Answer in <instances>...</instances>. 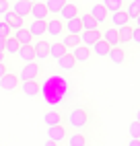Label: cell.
Here are the masks:
<instances>
[{"mask_svg":"<svg viewBox=\"0 0 140 146\" xmlns=\"http://www.w3.org/2000/svg\"><path fill=\"white\" fill-rule=\"evenodd\" d=\"M68 123L72 125L74 130H81L89 123V113L85 109H72L68 113Z\"/></svg>","mask_w":140,"mask_h":146,"instance_id":"obj_1","label":"cell"},{"mask_svg":"<svg viewBox=\"0 0 140 146\" xmlns=\"http://www.w3.org/2000/svg\"><path fill=\"white\" fill-rule=\"evenodd\" d=\"M39 64H35V60L33 62H25V66L21 68V72H19L17 76H19V80H33V78H37L39 76Z\"/></svg>","mask_w":140,"mask_h":146,"instance_id":"obj_2","label":"cell"},{"mask_svg":"<svg viewBox=\"0 0 140 146\" xmlns=\"http://www.w3.org/2000/svg\"><path fill=\"white\" fill-rule=\"evenodd\" d=\"M19 84H21V80H19V76L13 74V72H6L2 78H0V89L6 91V93H15L19 89Z\"/></svg>","mask_w":140,"mask_h":146,"instance_id":"obj_3","label":"cell"},{"mask_svg":"<svg viewBox=\"0 0 140 146\" xmlns=\"http://www.w3.org/2000/svg\"><path fill=\"white\" fill-rule=\"evenodd\" d=\"M33 52H35V60H47L49 58V41H45L43 37H39V39L33 43Z\"/></svg>","mask_w":140,"mask_h":146,"instance_id":"obj_4","label":"cell"},{"mask_svg":"<svg viewBox=\"0 0 140 146\" xmlns=\"http://www.w3.org/2000/svg\"><path fill=\"white\" fill-rule=\"evenodd\" d=\"M78 37H81V43L91 47L95 41L101 39V33H99V29H83L81 33H78Z\"/></svg>","mask_w":140,"mask_h":146,"instance_id":"obj_5","label":"cell"},{"mask_svg":"<svg viewBox=\"0 0 140 146\" xmlns=\"http://www.w3.org/2000/svg\"><path fill=\"white\" fill-rule=\"evenodd\" d=\"M56 62H58V68H60V70H64V72H72L76 68V60H74V56L70 52H64Z\"/></svg>","mask_w":140,"mask_h":146,"instance_id":"obj_6","label":"cell"},{"mask_svg":"<svg viewBox=\"0 0 140 146\" xmlns=\"http://www.w3.org/2000/svg\"><path fill=\"white\" fill-rule=\"evenodd\" d=\"M2 21H6V23H8V27H11L13 31H15V29L25 27V19H23V17H19L15 11H11V8H8V11L2 15Z\"/></svg>","mask_w":140,"mask_h":146,"instance_id":"obj_7","label":"cell"},{"mask_svg":"<svg viewBox=\"0 0 140 146\" xmlns=\"http://www.w3.org/2000/svg\"><path fill=\"white\" fill-rule=\"evenodd\" d=\"M19 89H21L23 95H27V97H37L39 93H41V86H39V82L35 78L33 80H21Z\"/></svg>","mask_w":140,"mask_h":146,"instance_id":"obj_8","label":"cell"},{"mask_svg":"<svg viewBox=\"0 0 140 146\" xmlns=\"http://www.w3.org/2000/svg\"><path fill=\"white\" fill-rule=\"evenodd\" d=\"M45 33L47 35H62L64 33V23L60 21V19H45Z\"/></svg>","mask_w":140,"mask_h":146,"instance_id":"obj_9","label":"cell"},{"mask_svg":"<svg viewBox=\"0 0 140 146\" xmlns=\"http://www.w3.org/2000/svg\"><path fill=\"white\" fill-rule=\"evenodd\" d=\"M89 15H91V17L95 19V21H97L99 25H101V23H105V21H107V17H109V11H107V8H105L101 2H97V4H93V6H91Z\"/></svg>","mask_w":140,"mask_h":146,"instance_id":"obj_10","label":"cell"},{"mask_svg":"<svg viewBox=\"0 0 140 146\" xmlns=\"http://www.w3.org/2000/svg\"><path fill=\"white\" fill-rule=\"evenodd\" d=\"M64 136H66V130H64V125H62V123H56V125H47V138L52 140V142L60 144V142L64 140Z\"/></svg>","mask_w":140,"mask_h":146,"instance_id":"obj_11","label":"cell"},{"mask_svg":"<svg viewBox=\"0 0 140 146\" xmlns=\"http://www.w3.org/2000/svg\"><path fill=\"white\" fill-rule=\"evenodd\" d=\"M29 15H31L33 19H47V6H45V2H41V0H33L31 2V11H29Z\"/></svg>","mask_w":140,"mask_h":146,"instance_id":"obj_12","label":"cell"},{"mask_svg":"<svg viewBox=\"0 0 140 146\" xmlns=\"http://www.w3.org/2000/svg\"><path fill=\"white\" fill-rule=\"evenodd\" d=\"M70 54L74 56V60H76V62H87L89 58H91V47H87V45H83V43H78L76 47H72V50H70Z\"/></svg>","mask_w":140,"mask_h":146,"instance_id":"obj_13","label":"cell"},{"mask_svg":"<svg viewBox=\"0 0 140 146\" xmlns=\"http://www.w3.org/2000/svg\"><path fill=\"white\" fill-rule=\"evenodd\" d=\"M27 29L31 31L33 37H43L45 35V21H43V19H33Z\"/></svg>","mask_w":140,"mask_h":146,"instance_id":"obj_14","label":"cell"},{"mask_svg":"<svg viewBox=\"0 0 140 146\" xmlns=\"http://www.w3.org/2000/svg\"><path fill=\"white\" fill-rule=\"evenodd\" d=\"M58 17H60V19H64V21H68V19H72V17H78V6L66 0V4H64L62 8H60Z\"/></svg>","mask_w":140,"mask_h":146,"instance_id":"obj_15","label":"cell"},{"mask_svg":"<svg viewBox=\"0 0 140 146\" xmlns=\"http://www.w3.org/2000/svg\"><path fill=\"white\" fill-rule=\"evenodd\" d=\"M17 56L21 58L23 62H33L35 60V52H33V43H23L21 47H19Z\"/></svg>","mask_w":140,"mask_h":146,"instance_id":"obj_16","label":"cell"},{"mask_svg":"<svg viewBox=\"0 0 140 146\" xmlns=\"http://www.w3.org/2000/svg\"><path fill=\"white\" fill-rule=\"evenodd\" d=\"M19 47H21V43L17 41V37H15V35H8V37H4V47H2V52H4L6 56H13V54H17V52H19Z\"/></svg>","mask_w":140,"mask_h":146,"instance_id":"obj_17","label":"cell"},{"mask_svg":"<svg viewBox=\"0 0 140 146\" xmlns=\"http://www.w3.org/2000/svg\"><path fill=\"white\" fill-rule=\"evenodd\" d=\"M11 11H15L19 17L25 19L29 15V11H31V0H15V4H13Z\"/></svg>","mask_w":140,"mask_h":146,"instance_id":"obj_18","label":"cell"},{"mask_svg":"<svg viewBox=\"0 0 140 146\" xmlns=\"http://www.w3.org/2000/svg\"><path fill=\"white\" fill-rule=\"evenodd\" d=\"M101 39L103 41H107L109 45H119V35H117V27H109V29H105V31L101 33Z\"/></svg>","mask_w":140,"mask_h":146,"instance_id":"obj_19","label":"cell"},{"mask_svg":"<svg viewBox=\"0 0 140 146\" xmlns=\"http://www.w3.org/2000/svg\"><path fill=\"white\" fill-rule=\"evenodd\" d=\"M109 60H111L113 64H124L126 62V52L122 50L119 45H113V47H109Z\"/></svg>","mask_w":140,"mask_h":146,"instance_id":"obj_20","label":"cell"},{"mask_svg":"<svg viewBox=\"0 0 140 146\" xmlns=\"http://www.w3.org/2000/svg\"><path fill=\"white\" fill-rule=\"evenodd\" d=\"M15 37H17V41L19 43H33V35H31V31L29 29H25V27H21V29H15V33H13Z\"/></svg>","mask_w":140,"mask_h":146,"instance_id":"obj_21","label":"cell"},{"mask_svg":"<svg viewBox=\"0 0 140 146\" xmlns=\"http://www.w3.org/2000/svg\"><path fill=\"white\" fill-rule=\"evenodd\" d=\"M64 31H68V33H81L83 31V25H81V17H72V19H68L66 21V25H64Z\"/></svg>","mask_w":140,"mask_h":146,"instance_id":"obj_22","label":"cell"},{"mask_svg":"<svg viewBox=\"0 0 140 146\" xmlns=\"http://www.w3.org/2000/svg\"><path fill=\"white\" fill-rule=\"evenodd\" d=\"M128 21H130V17H128V13L126 11H113L111 13V23L115 25V27H122V25H128Z\"/></svg>","mask_w":140,"mask_h":146,"instance_id":"obj_23","label":"cell"},{"mask_svg":"<svg viewBox=\"0 0 140 146\" xmlns=\"http://www.w3.org/2000/svg\"><path fill=\"white\" fill-rule=\"evenodd\" d=\"M109 45L107 41H103V39H99V41H95L93 45H91V50L95 52V56H99V58H105L107 54H109Z\"/></svg>","mask_w":140,"mask_h":146,"instance_id":"obj_24","label":"cell"},{"mask_svg":"<svg viewBox=\"0 0 140 146\" xmlns=\"http://www.w3.org/2000/svg\"><path fill=\"white\" fill-rule=\"evenodd\" d=\"M132 29H134V27H130V25H122V27H117L119 43H128V41H132Z\"/></svg>","mask_w":140,"mask_h":146,"instance_id":"obj_25","label":"cell"},{"mask_svg":"<svg viewBox=\"0 0 140 146\" xmlns=\"http://www.w3.org/2000/svg\"><path fill=\"white\" fill-rule=\"evenodd\" d=\"M64 52H68L66 50V45L62 43V41H56V43H49V58H54V60H58L60 56H62Z\"/></svg>","mask_w":140,"mask_h":146,"instance_id":"obj_26","label":"cell"},{"mask_svg":"<svg viewBox=\"0 0 140 146\" xmlns=\"http://www.w3.org/2000/svg\"><path fill=\"white\" fill-rule=\"evenodd\" d=\"M43 119H45L47 125H56V123H62V115H60V111H56V109H49L43 115Z\"/></svg>","mask_w":140,"mask_h":146,"instance_id":"obj_27","label":"cell"},{"mask_svg":"<svg viewBox=\"0 0 140 146\" xmlns=\"http://www.w3.org/2000/svg\"><path fill=\"white\" fill-rule=\"evenodd\" d=\"M66 4V0H45V6H47V13L49 15H58L60 8Z\"/></svg>","mask_w":140,"mask_h":146,"instance_id":"obj_28","label":"cell"},{"mask_svg":"<svg viewBox=\"0 0 140 146\" xmlns=\"http://www.w3.org/2000/svg\"><path fill=\"white\" fill-rule=\"evenodd\" d=\"M62 43L66 45V50H72V47H76L78 43H81V37H78L76 33H68V35H64Z\"/></svg>","mask_w":140,"mask_h":146,"instance_id":"obj_29","label":"cell"},{"mask_svg":"<svg viewBox=\"0 0 140 146\" xmlns=\"http://www.w3.org/2000/svg\"><path fill=\"white\" fill-rule=\"evenodd\" d=\"M78 17H81V25H83V29H99V23H97L89 13H87V15H78Z\"/></svg>","mask_w":140,"mask_h":146,"instance_id":"obj_30","label":"cell"},{"mask_svg":"<svg viewBox=\"0 0 140 146\" xmlns=\"http://www.w3.org/2000/svg\"><path fill=\"white\" fill-rule=\"evenodd\" d=\"M126 13H128V17H130V19H136V17H138V13H140V2H136V0H132V2L128 4Z\"/></svg>","mask_w":140,"mask_h":146,"instance_id":"obj_31","label":"cell"},{"mask_svg":"<svg viewBox=\"0 0 140 146\" xmlns=\"http://www.w3.org/2000/svg\"><path fill=\"white\" fill-rule=\"evenodd\" d=\"M68 144H70V146H83V144H87V140H85L83 134H72V136L68 138Z\"/></svg>","mask_w":140,"mask_h":146,"instance_id":"obj_32","label":"cell"},{"mask_svg":"<svg viewBox=\"0 0 140 146\" xmlns=\"http://www.w3.org/2000/svg\"><path fill=\"white\" fill-rule=\"evenodd\" d=\"M105 8H107V11H119V8H122V0H103V2H101Z\"/></svg>","mask_w":140,"mask_h":146,"instance_id":"obj_33","label":"cell"},{"mask_svg":"<svg viewBox=\"0 0 140 146\" xmlns=\"http://www.w3.org/2000/svg\"><path fill=\"white\" fill-rule=\"evenodd\" d=\"M0 35H2V37L13 35V29L8 27V23H6V21H0Z\"/></svg>","mask_w":140,"mask_h":146,"instance_id":"obj_34","label":"cell"},{"mask_svg":"<svg viewBox=\"0 0 140 146\" xmlns=\"http://www.w3.org/2000/svg\"><path fill=\"white\" fill-rule=\"evenodd\" d=\"M130 136H136V138L140 136V121H138V119L130 123Z\"/></svg>","mask_w":140,"mask_h":146,"instance_id":"obj_35","label":"cell"},{"mask_svg":"<svg viewBox=\"0 0 140 146\" xmlns=\"http://www.w3.org/2000/svg\"><path fill=\"white\" fill-rule=\"evenodd\" d=\"M132 41L136 45H140V27H134L132 29Z\"/></svg>","mask_w":140,"mask_h":146,"instance_id":"obj_36","label":"cell"},{"mask_svg":"<svg viewBox=\"0 0 140 146\" xmlns=\"http://www.w3.org/2000/svg\"><path fill=\"white\" fill-rule=\"evenodd\" d=\"M8 8H11V2H8V0H0V17H2Z\"/></svg>","mask_w":140,"mask_h":146,"instance_id":"obj_37","label":"cell"},{"mask_svg":"<svg viewBox=\"0 0 140 146\" xmlns=\"http://www.w3.org/2000/svg\"><path fill=\"white\" fill-rule=\"evenodd\" d=\"M6 72H8V66H6L4 62H0V78H2V76H4Z\"/></svg>","mask_w":140,"mask_h":146,"instance_id":"obj_38","label":"cell"},{"mask_svg":"<svg viewBox=\"0 0 140 146\" xmlns=\"http://www.w3.org/2000/svg\"><path fill=\"white\" fill-rule=\"evenodd\" d=\"M130 144H132V146H140V138H136V136H132V140H130Z\"/></svg>","mask_w":140,"mask_h":146,"instance_id":"obj_39","label":"cell"},{"mask_svg":"<svg viewBox=\"0 0 140 146\" xmlns=\"http://www.w3.org/2000/svg\"><path fill=\"white\" fill-rule=\"evenodd\" d=\"M4 58H6V54H4L2 50H0V62H4Z\"/></svg>","mask_w":140,"mask_h":146,"instance_id":"obj_40","label":"cell"},{"mask_svg":"<svg viewBox=\"0 0 140 146\" xmlns=\"http://www.w3.org/2000/svg\"><path fill=\"white\" fill-rule=\"evenodd\" d=\"M2 47H4V37L0 35V50H2Z\"/></svg>","mask_w":140,"mask_h":146,"instance_id":"obj_41","label":"cell"},{"mask_svg":"<svg viewBox=\"0 0 140 146\" xmlns=\"http://www.w3.org/2000/svg\"><path fill=\"white\" fill-rule=\"evenodd\" d=\"M134 21H136V27H140V13H138V17L134 19Z\"/></svg>","mask_w":140,"mask_h":146,"instance_id":"obj_42","label":"cell"},{"mask_svg":"<svg viewBox=\"0 0 140 146\" xmlns=\"http://www.w3.org/2000/svg\"><path fill=\"white\" fill-rule=\"evenodd\" d=\"M136 119H138V121H140V109H138V111H136Z\"/></svg>","mask_w":140,"mask_h":146,"instance_id":"obj_43","label":"cell"},{"mask_svg":"<svg viewBox=\"0 0 140 146\" xmlns=\"http://www.w3.org/2000/svg\"><path fill=\"white\" fill-rule=\"evenodd\" d=\"M136 2H140V0H136Z\"/></svg>","mask_w":140,"mask_h":146,"instance_id":"obj_44","label":"cell"},{"mask_svg":"<svg viewBox=\"0 0 140 146\" xmlns=\"http://www.w3.org/2000/svg\"><path fill=\"white\" fill-rule=\"evenodd\" d=\"M138 138H140V136H138Z\"/></svg>","mask_w":140,"mask_h":146,"instance_id":"obj_45","label":"cell"}]
</instances>
